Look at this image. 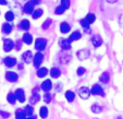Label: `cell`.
I'll list each match as a JSON object with an SVG mask.
<instances>
[{"label":"cell","instance_id":"f6af8a7d","mask_svg":"<svg viewBox=\"0 0 123 119\" xmlns=\"http://www.w3.org/2000/svg\"><path fill=\"white\" fill-rule=\"evenodd\" d=\"M34 1H35V2H36V3H39L40 1H42V0H34Z\"/></svg>","mask_w":123,"mask_h":119},{"label":"cell","instance_id":"2e32d148","mask_svg":"<svg viewBox=\"0 0 123 119\" xmlns=\"http://www.w3.org/2000/svg\"><path fill=\"white\" fill-rule=\"evenodd\" d=\"M3 63H5L8 68H12L16 65V59L13 58V57H6V58L3 59Z\"/></svg>","mask_w":123,"mask_h":119},{"label":"cell","instance_id":"9a60e30c","mask_svg":"<svg viewBox=\"0 0 123 119\" xmlns=\"http://www.w3.org/2000/svg\"><path fill=\"white\" fill-rule=\"evenodd\" d=\"M22 59H23V61L25 63H31L32 60H34L32 52H31V50H26V52H24L23 55H22Z\"/></svg>","mask_w":123,"mask_h":119},{"label":"cell","instance_id":"603a6c76","mask_svg":"<svg viewBox=\"0 0 123 119\" xmlns=\"http://www.w3.org/2000/svg\"><path fill=\"white\" fill-rule=\"evenodd\" d=\"M48 108L46 107V106H42V107L39 108V116H40V118H43V119H45V118H47L48 117Z\"/></svg>","mask_w":123,"mask_h":119},{"label":"cell","instance_id":"ffe728a7","mask_svg":"<svg viewBox=\"0 0 123 119\" xmlns=\"http://www.w3.org/2000/svg\"><path fill=\"white\" fill-rule=\"evenodd\" d=\"M81 37H82L81 32H79V31H75V32H73L72 34L70 35V37L68 38V40H69L70 42H73V40H80Z\"/></svg>","mask_w":123,"mask_h":119},{"label":"cell","instance_id":"4dcf8cb0","mask_svg":"<svg viewBox=\"0 0 123 119\" xmlns=\"http://www.w3.org/2000/svg\"><path fill=\"white\" fill-rule=\"evenodd\" d=\"M80 23H81V25L84 27V30H89V24L91 23H89V21L86 19V18L85 19H82L81 21H80Z\"/></svg>","mask_w":123,"mask_h":119},{"label":"cell","instance_id":"8fae6325","mask_svg":"<svg viewBox=\"0 0 123 119\" xmlns=\"http://www.w3.org/2000/svg\"><path fill=\"white\" fill-rule=\"evenodd\" d=\"M6 79L9 82H16L19 80V75H18V73L13 72V71H7L6 72Z\"/></svg>","mask_w":123,"mask_h":119},{"label":"cell","instance_id":"e575fe53","mask_svg":"<svg viewBox=\"0 0 123 119\" xmlns=\"http://www.w3.org/2000/svg\"><path fill=\"white\" fill-rule=\"evenodd\" d=\"M64 11H65L64 8H63L62 6H59V7L56 8V10H55V13H56L57 15H60V14H62Z\"/></svg>","mask_w":123,"mask_h":119},{"label":"cell","instance_id":"ba28073f","mask_svg":"<svg viewBox=\"0 0 123 119\" xmlns=\"http://www.w3.org/2000/svg\"><path fill=\"white\" fill-rule=\"evenodd\" d=\"M14 43H13V40H5V42H3V50L5 52H7V53H9V52H11L12 49L14 48Z\"/></svg>","mask_w":123,"mask_h":119},{"label":"cell","instance_id":"d6986e66","mask_svg":"<svg viewBox=\"0 0 123 119\" xmlns=\"http://www.w3.org/2000/svg\"><path fill=\"white\" fill-rule=\"evenodd\" d=\"M60 74H61V71H60V69L57 67H54L50 70V75H51V78H54V79H58V78L60 77Z\"/></svg>","mask_w":123,"mask_h":119},{"label":"cell","instance_id":"83f0119b","mask_svg":"<svg viewBox=\"0 0 123 119\" xmlns=\"http://www.w3.org/2000/svg\"><path fill=\"white\" fill-rule=\"evenodd\" d=\"M7 100L9 102L10 104H15V100H16V96H15V93H12V92H10L9 94L7 95Z\"/></svg>","mask_w":123,"mask_h":119},{"label":"cell","instance_id":"7402d4cb","mask_svg":"<svg viewBox=\"0 0 123 119\" xmlns=\"http://www.w3.org/2000/svg\"><path fill=\"white\" fill-rule=\"evenodd\" d=\"M30 27H31L30 21H28V20H22L21 23H20V28H21V30H24V31H28Z\"/></svg>","mask_w":123,"mask_h":119},{"label":"cell","instance_id":"30bf717a","mask_svg":"<svg viewBox=\"0 0 123 119\" xmlns=\"http://www.w3.org/2000/svg\"><path fill=\"white\" fill-rule=\"evenodd\" d=\"M59 45H60L62 50H70V49H71V42H70L69 40L60 38V40H59Z\"/></svg>","mask_w":123,"mask_h":119},{"label":"cell","instance_id":"f1b7e54d","mask_svg":"<svg viewBox=\"0 0 123 119\" xmlns=\"http://www.w3.org/2000/svg\"><path fill=\"white\" fill-rule=\"evenodd\" d=\"M91 109L94 114H100V112H102V107L100 105H98V104H94V105H92Z\"/></svg>","mask_w":123,"mask_h":119},{"label":"cell","instance_id":"bcb514c9","mask_svg":"<svg viewBox=\"0 0 123 119\" xmlns=\"http://www.w3.org/2000/svg\"><path fill=\"white\" fill-rule=\"evenodd\" d=\"M116 119H123V118H122L121 116H117V118H116Z\"/></svg>","mask_w":123,"mask_h":119},{"label":"cell","instance_id":"52a82bcc","mask_svg":"<svg viewBox=\"0 0 123 119\" xmlns=\"http://www.w3.org/2000/svg\"><path fill=\"white\" fill-rule=\"evenodd\" d=\"M77 93H79L80 97H81L82 99H88L89 96H91V94H92V92L89 91V89L83 86V87H80V90H79Z\"/></svg>","mask_w":123,"mask_h":119},{"label":"cell","instance_id":"f546056e","mask_svg":"<svg viewBox=\"0 0 123 119\" xmlns=\"http://www.w3.org/2000/svg\"><path fill=\"white\" fill-rule=\"evenodd\" d=\"M24 112H25V114H26V117L32 116V115H34V108H33L32 105H27L24 108Z\"/></svg>","mask_w":123,"mask_h":119},{"label":"cell","instance_id":"f35d334b","mask_svg":"<svg viewBox=\"0 0 123 119\" xmlns=\"http://www.w3.org/2000/svg\"><path fill=\"white\" fill-rule=\"evenodd\" d=\"M85 71H86V69L84 67H80L79 69H77V74L81 77V75H83L84 73H85Z\"/></svg>","mask_w":123,"mask_h":119},{"label":"cell","instance_id":"7bdbcfd3","mask_svg":"<svg viewBox=\"0 0 123 119\" xmlns=\"http://www.w3.org/2000/svg\"><path fill=\"white\" fill-rule=\"evenodd\" d=\"M0 5H2V6L7 5V0H0Z\"/></svg>","mask_w":123,"mask_h":119},{"label":"cell","instance_id":"4fadbf2b","mask_svg":"<svg viewBox=\"0 0 123 119\" xmlns=\"http://www.w3.org/2000/svg\"><path fill=\"white\" fill-rule=\"evenodd\" d=\"M89 55H91V53H89L88 49H81V50L77 52V57H79V59L82 61L88 58Z\"/></svg>","mask_w":123,"mask_h":119},{"label":"cell","instance_id":"d590c367","mask_svg":"<svg viewBox=\"0 0 123 119\" xmlns=\"http://www.w3.org/2000/svg\"><path fill=\"white\" fill-rule=\"evenodd\" d=\"M70 5H71L70 0H61V6H62V7L64 8L65 10L69 9V8H70Z\"/></svg>","mask_w":123,"mask_h":119},{"label":"cell","instance_id":"5bb4252c","mask_svg":"<svg viewBox=\"0 0 123 119\" xmlns=\"http://www.w3.org/2000/svg\"><path fill=\"white\" fill-rule=\"evenodd\" d=\"M51 89H52V82L49 79L45 80L42 83V85H40V90H43L44 92H49Z\"/></svg>","mask_w":123,"mask_h":119},{"label":"cell","instance_id":"7c38bea8","mask_svg":"<svg viewBox=\"0 0 123 119\" xmlns=\"http://www.w3.org/2000/svg\"><path fill=\"white\" fill-rule=\"evenodd\" d=\"M15 96H16V99L19 100L20 103H24V102H25V99H26L25 92H24V90H22V89L15 90Z\"/></svg>","mask_w":123,"mask_h":119},{"label":"cell","instance_id":"277c9868","mask_svg":"<svg viewBox=\"0 0 123 119\" xmlns=\"http://www.w3.org/2000/svg\"><path fill=\"white\" fill-rule=\"evenodd\" d=\"M37 5V3L35 2L34 0H30L28 2H26L25 5H24V8H23V11L24 13L26 14H31L34 12V7Z\"/></svg>","mask_w":123,"mask_h":119},{"label":"cell","instance_id":"5b68a950","mask_svg":"<svg viewBox=\"0 0 123 119\" xmlns=\"http://www.w3.org/2000/svg\"><path fill=\"white\" fill-rule=\"evenodd\" d=\"M91 92H92V94H93V95L101 96V97H104V96H105V91L102 90V87L100 86L99 84H94L93 86H92Z\"/></svg>","mask_w":123,"mask_h":119},{"label":"cell","instance_id":"ac0fdd59","mask_svg":"<svg viewBox=\"0 0 123 119\" xmlns=\"http://www.w3.org/2000/svg\"><path fill=\"white\" fill-rule=\"evenodd\" d=\"M70 30H71V26H70L69 23H67V22H62V23L60 24V32L61 33H63V34L69 33Z\"/></svg>","mask_w":123,"mask_h":119},{"label":"cell","instance_id":"d4e9b609","mask_svg":"<svg viewBox=\"0 0 123 119\" xmlns=\"http://www.w3.org/2000/svg\"><path fill=\"white\" fill-rule=\"evenodd\" d=\"M47 73H48V70H47V68H38L37 69V72H36V74H37L38 78H45L47 75Z\"/></svg>","mask_w":123,"mask_h":119},{"label":"cell","instance_id":"ee69618b","mask_svg":"<svg viewBox=\"0 0 123 119\" xmlns=\"http://www.w3.org/2000/svg\"><path fill=\"white\" fill-rule=\"evenodd\" d=\"M26 119H36V116H35V115H32V116L26 117Z\"/></svg>","mask_w":123,"mask_h":119},{"label":"cell","instance_id":"484cf974","mask_svg":"<svg viewBox=\"0 0 123 119\" xmlns=\"http://www.w3.org/2000/svg\"><path fill=\"white\" fill-rule=\"evenodd\" d=\"M12 32V25L10 23L2 24V33L3 34H10Z\"/></svg>","mask_w":123,"mask_h":119},{"label":"cell","instance_id":"1f68e13d","mask_svg":"<svg viewBox=\"0 0 123 119\" xmlns=\"http://www.w3.org/2000/svg\"><path fill=\"white\" fill-rule=\"evenodd\" d=\"M43 13H44V12H43V10L42 9H37V10H35L34 12H33V19H38V18H40V16L43 15Z\"/></svg>","mask_w":123,"mask_h":119},{"label":"cell","instance_id":"d6a6232c","mask_svg":"<svg viewBox=\"0 0 123 119\" xmlns=\"http://www.w3.org/2000/svg\"><path fill=\"white\" fill-rule=\"evenodd\" d=\"M6 20L7 21H9V22H11V21H13L14 20V14H13V12L12 11H8L7 13H6Z\"/></svg>","mask_w":123,"mask_h":119},{"label":"cell","instance_id":"8992f818","mask_svg":"<svg viewBox=\"0 0 123 119\" xmlns=\"http://www.w3.org/2000/svg\"><path fill=\"white\" fill-rule=\"evenodd\" d=\"M43 61H44V55H43L40 52L36 53V54H35V56H34V60H33L34 67L36 68V69H38V68H39V66L42 65Z\"/></svg>","mask_w":123,"mask_h":119},{"label":"cell","instance_id":"e0dca14e","mask_svg":"<svg viewBox=\"0 0 123 119\" xmlns=\"http://www.w3.org/2000/svg\"><path fill=\"white\" fill-rule=\"evenodd\" d=\"M15 119H26V114L24 112V109L18 108L15 110Z\"/></svg>","mask_w":123,"mask_h":119},{"label":"cell","instance_id":"8d00e7d4","mask_svg":"<svg viewBox=\"0 0 123 119\" xmlns=\"http://www.w3.org/2000/svg\"><path fill=\"white\" fill-rule=\"evenodd\" d=\"M51 22H52V20L51 19H47L46 21L43 23V30H47V28L50 26V24H51Z\"/></svg>","mask_w":123,"mask_h":119},{"label":"cell","instance_id":"4316f807","mask_svg":"<svg viewBox=\"0 0 123 119\" xmlns=\"http://www.w3.org/2000/svg\"><path fill=\"white\" fill-rule=\"evenodd\" d=\"M99 80H100V82H102V83H108V82L110 81V74H109V72H104L101 75H100Z\"/></svg>","mask_w":123,"mask_h":119},{"label":"cell","instance_id":"3957f363","mask_svg":"<svg viewBox=\"0 0 123 119\" xmlns=\"http://www.w3.org/2000/svg\"><path fill=\"white\" fill-rule=\"evenodd\" d=\"M71 58H72V55H71L70 50H63V52H61L60 56H59L60 62L62 63V65H65V63H68L70 60H71Z\"/></svg>","mask_w":123,"mask_h":119},{"label":"cell","instance_id":"ab89813d","mask_svg":"<svg viewBox=\"0 0 123 119\" xmlns=\"http://www.w3.org/2000/svg\"><path fill=\"white\" fill-rule=\"evenodd\" d=\"M0 115H1L3 118H9L10 117V112H0Z\"/></svg>","mask_w":123,"mask_h":119},{"label":"cell","instance_id":"44dd1931","mask_svg":"<svg viewBox=\"0 0 123 119\" xmlns=\"http://www.w3.org/2000/svg\"><path fill=\"white\" fill-rule=\"evenodd\" d=\"M65 98L69 103H73V100L75 98V93L73 91H67L65 92Z\"/></svg>","mask_w":123,"mask_h":119},{"label":"cell","instance_id":"74e56055","mask_svg":"<svg viewBox=\"0 0 123 119\" xmlns=\"http://www.w3.org/2000/svg\"><path fill=\"white\" fill-rule=\"evenodd\" d=\"M86 19L89 21V23H94L95 22V20H96V16H95V14H93V13H89V14H87V16H86Z\"/></svg>","mask_w":123,"mask_h":119},{"label":"cell","instance_id":"9c48e42d","mask_svg":"<svg viewBox=\"0 0 123 119\" xmlns=\"http://www.w3.org/2000/svg\"><path fill=\"white\" fill-rule=\"evenodd\" d=\"M92 43H93L94 47H96V48L100 47L102 45V38H101V36L98 35V34H94V35L92 36Z\"/></svg>","mask_w":123,"mask_h":119},{"label":"cell","instance_id":"836d02e7","mask_svg":"<svg viewBox=\"0 0 123 119\" xmlns=\"http://www.w3.org/2000/svg\"><path fill=\"white\" fill-rule=\"evenodd\" d=\"M51 98H52V97H51V94H49L48 92H46V93L44 94V102L46 104L50 103V102H51Z\"/></svg>","mask_w":123,"mask_h":119},{"label":"cell","instance_id":"7a4b0ae2","mask_svg":"<svg viewBox=\"0 0 123 119\" xmlns=\"http://www.w3.org/2000/svg\"><path fill=\"white\" fill-rule=\"evenodd\" d=\"M47 46V40L46 38H37V40H35V48H36V50H38V52H43L45 48H46Z\"/></svg>","mask_w":123,"mask_h":119},{"label":"cell","instance_id":"cb8c5ba5","mask_svg":"<svg viewBox=\"0 0 123 119\" xmlns=\"http://www.w3.org/2000/svg\"><path fill=\"white\" fill-rule=\"evenodd\" d=\"M23 40L26 45H31L33 43V36L31 35L30 33H25V34L23 35V40Z\"/></svg>","mask_w":123,"mask_h":119},{"label":"cell","instance_id":"60d3db41","mask_svg":"<svg viewBox=\"0 0 123 119\" xmlns=\"http://www.w3.org/2000/svg\"><path fill=\"white\" fill-rule=\"evenodd\" d=\"M21 45H22V40H18V42H16V47L15 48L19 50V49L21 48Z\"/></svg>","mask_w":123,"mask_h":119},{"label":"cell","instance_id":"b9f144b4","mask_svg":"<svg viewBox=\"0 0 123 119\" xmlns=\"http://www.w3.org/2000/svg\"><path fill=\"white\" fill-rule=\"evenodd\" d=\"M108 3H116V2H118L119 0H106Z\"/></svg>","mask_w":123,"mask_h":119},{"label":"cell","instance_id":"6da1fadb","mask_svg":"<svg viewBox=\"0 0 123 119\" xmlns=\"http://www.w3.org/2000/svg\"><path fill=\"white\" fill-rule=\"evenodd\" d=\"M39 89H40V86L39 87H35V89L33 90V94H32V96H31V98H30V104L32 106L35 105V104L38 103V102L40 100V95H39V93H38Z\"/></svg>","mask_w":123,"mask_h":119}]
</instances>
